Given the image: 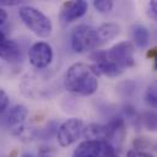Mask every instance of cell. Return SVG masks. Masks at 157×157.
Listing matches in <instances>:
<instances>
[{
	"label": "cell",
	"instance_id": "6da1fadb",
	"mask_svg": "<svg viewBox=\"0 0 157 157\" xmlns=\"http://www.w3.org/2000/svg\"><path fill=\"white\" fill-rule=\"evenodd\" d=\"M64 86L69 92L80 96H91L98 90V76L93 66L85 63L72 64L64 78Z\"/></svg>",
	"mask_w": 157,
	"mask_h": 157
},
{
	"label": "cell",
	"instance_id": "7a4b0ae2",
	"mask_svg": "<svg viewBox=\"0 0 157 157\" xmlns=\"http://www.w3.org/2000/svg\"><path fill=\"white\" fill-rule=\"evenodd\" d=\"M18 16L36 36L47 38L52 34L53 23L50 18L38 9L33 6H22L18 9Z\"/></svg>",
	"mask_w": 157,
	"mask_h": 157
},
{
	"label": "cell",
	"instance_id": "3957f363",
	"mask_svg": "<svg viewBox=\"0 0 157 157\" xmlns=\"http://www.w3.org/2000/svg\"><path fill=\"white\" fill-rule=\"evenodd\" d=\"M104 52L108 60L113 63L121 72L123 70L131 67L135 64V59H134L135 48H134V44L130 42H126V40L119 42L115 45H113L110 49Z\"/></svg>",
	"mask_w": 157,
	"mask_h": 157
},
{
	"label": "cell",
	"instance_id": "277c9868",
	"mask_svg": "<svg viewBox=\"0 0 157 157\" xmlns=\"http://www.w3.org/2000/svg\"><path fill=\"white\" fill-rule=\"evenodd\" d=\"M71 48L76 53H83L97 48L96 28L88 25H78L71 32Z\"/></svg>",
	"mask_w": 157,
	"mask_h": 157
},
{
	"label": "cell",
	"instance_id": "5b68a950",
	"mask_svg": "<svg viewBox=\"0 0 157 157\" xmlns=\"http://www.w3.org/2000/svg\"><path fill=\"white\" fill-rule=\"evenodd\" d=\"M83 121L78 118H70L65 120L56 130V139L61 147H67L76 142L82 135Z\"/></svg>",
	"mask_w": 157,
	"mask_h": 157
},
{
	"label": "cell",
	"instance_id": "8992f818",
	"mask_svg": "<svg viewBox=\"0 0 157 157\" xmlns=\"http://www.w3.org/2000/svg\"><path fill=\"white\" fill-rule=\"evenodd\" d=\"M1 114V124L12 134H20L23 129V123L27 118L28 109L22 104H17L12 107L10 110L4 112Z\"/></svg>",
	"mask_w": 157,
	"mask_h": 157
},
{
	"label": "cell",
	"instance_id": "52a82bcc",
	"mask_svg": "<svg viewBox=\"0 0 157 157\" xmlns=\"http://www.w3.org/2000/svg\"><path fill=\"white\" fill-rule=\"evenodd\" d=\"M28 59L32 66L37 69L47 67L53 60V49L47 42H37L28 50Z\"/></svg>",
	"mask_w": 157,
	"mask_h": 157
},
{
	"label": "cell",
	"instance_id": "ba28073f",
	"mask_svg": "<svg viewBox=\"0 0 157 157\" xmlns=\"http://www.w3.org/2000/svg\"><path fill=\"white\" fill-rule=\"evenodd\" d=\"M88 9V4L85 0L77 1H66L60 11V21L63 23L72 22L77 18H81Z\"/></svg>",
	"mask_w": 157,
	"mask_h": 157
},
{
	"label": "cell",
	"instance_id": "9c48e42d",
	"mask_svg": "<svg viewBox=\"0 0 157 157\" xmlns=\"http://www.w3.org/2000/svg\"><path fill=\"white\" fill-rule=\"evenodd\" d=\"M21 50L16 42L10 39L6 33L0 29V58H2L6 61L13 63L20 59Z\"/></svg>",
	"mask_w": 157,
	"mask_h": 157
},
{
	"label": "cell",
	"instance_id": "30bf717a",
	"mask_svg": "<svg viewBox=\"0 0 157 157\" xmlns=\"http://www.w3.org/2000/svg\"><path fill=\"white\" fill-rule=\"evenodd\" d=\"M107 126V142L120 144L125 136V119L117 117L109 121Z\"/></svg>",
	"mask_w": 157,
	"mask_h": 157
},
{
	"label": "cell",
	"instance_id": "8fae6325",
	"mask_svg": "<svg viewBox=\"0 0 157 157\" xmlns=\"http://www.w3.org/2000/svg\"><path fill=\"white\" fill-rule=\"evenodd\" d=\"M102 142L85 140L74 151V157H102Z\"/></svg>",
	"mask_w": 157,
	"mask_h": 157
},
{
	"label": "cell",
	"instance_id": "7c38bea8",
	"mask_svg": "<svg viewBox=\"0 0 157 157\" xmlns=\"http://www.w3.org/2000/svg\"><path fill=\"white\" fill-rule=\"evenodd\" d=\"M120 27L119 25L114 22H108L103 23L99 27L96 28V40H97V47H101L102 44L109 42L110 39L115 38L119 34Z\"/></svg>",
	"mask_w": 157,
	"mask_h": 157
},
{
	"label": "cell",
	"instance_id": "4fadbf2b",
	"mask_svg": "<svg viewBox=\"0 0 157 157\" xmlns=\"http://www.w3.org/2000/svg\"><path fill=\"white\" fill-rule=\"evenodd\" d=\"M82 136L91 141H107V126L101 124H88L83 126Z\"/></svg>",
	"mask_w": 157,
	"mask_h": 157
},
{
	"label": "cell",
	"instance_id": "5bb4252c",
	"mask_svg": "<svg viewBox=\"0 0 157 157\" xmlns=\"http://www.w3.org/2000/svg\"><path fill=\"white\" fill-rule=\"evenodd\" d=\"M132 39L135 42V44L140 48H145L148 44L150 40V32L147 29V27L142 26V25H135L132 27Z\"/></svg>",
	"mask_w": 157,
	"mask_h": 157
},
{
	"label": "cell",
	"instance_id": "9a60e30c",
	"mask_svg": "<svg viewBox=\"0 0 157 157\" xmlns=\"http://www.w3.org/2000/svg\"><path fill=\"white\" fill-rule=\"evenodd\" d=\"M140 121L144 124V126L147 130H150V131L156 130V114H155V112H152V110L145 112L140 117Z\"/></svg>",
	"mask_w": 157,
	"mask_h": 157
},
{
	"label": "cell",
	"instance_id": "2e32d148",
	"mask_svg": "<svg viewBox=\"0 0 157 157\" xmlns=\"http://www.w3.org/2000/svg\"><path fill=\"white\" fill-rule=\"evenodd\" d=\"M134 145V150L136 151H144V152H147L146 150L150 148V150H155V145L153 142H151L147 137H136L132 142Z\"/></svg>",
	"mask_w": 157,
	"mask_h": 157
},
{
	"label": "cell",
	"instance_id": "e0dca14e",
	"mask_svg": "<svg viewBox=\"0 0 157 157\" xmlns=\"http://www.w3.org/2000/svg\"><path fill=\"white\" fill-rule=\"evenodd\" d=\"M93 6L99 12H108L113 9L114 2L112 0H96L93 1Z\"/></svg>",
	"mask_w": 157,
	"mask_h": 157
},
{
	"label": "cell",
	"instance_id": "ac0fdd59",
	"mask_svg": "<svg viewBox=\"0 0 157 157\" xmlns=\"http://www.w3.org/2000/svg\"><path fill=\"white\" fill-rule=\"evenodd\" d=\"M145 99H146V102H147L152 108L156 107V104H157V94H156V86H155V85H151V86L146 90Z\"/></svg>",
	"mask_w": 157,
	"mask_h": 157
},
{
	"label": "cell",
	"instance_id": "d6986e66",
	"mask_svg": "<svg viewBox=\"0 0 157 157\" xmlns=\"http://www.w3.org/2000/svg\"><path fill=\"white\" fill-rule=\"evenodd\" d=\"M56 130H58L56 124H55L54 121H52V123H49L44 129H42V130L37 134V136H40L42 139H49L53 134L56 132Z\"/></svg>",
	"mask_w": 157,
	"mask_h": 157
},
{
	"label": "cell",
	"instance_id": "ffe728a7",
	"mask_svg": "<svg viewBox=\"0 0 157 157\" xmlns=\"http://www.w3.org/2000/svg\"><path fill=\"white\" fill-rule=\"evenodd\" d=\"M124 113H125V118H126V120H129L131 124L135 125L136 123L140 121V117L137 115L136 109H135L134 107H131V105H126Z\"/></svg>",
	"mask_w": 157,
	"mask_h": 157
},
{
	"label": "cell",
	"instance_id": "44dd1931",
	"mask_svg": "<svg viewBox=\"0 0 157 157\" xmlns=\"http://www.w3.org/2000/svg\"><path fill=\"white\" fill-rule=\"evenodd\" d=\"M102 157H119V156L115 151V147L112 144L103 141L102 142Z\"/></svg>",
	"mask_w": 157,
	"mask_h": 157
},
{
	"label": "cell",
	"instance_id": "7402d4cb",
	"mask_svg": "<svg viewBox=\"0 0 157 157\" xmlns=\"http://www.w3.org/2000/svg\"><path fill=\"white\" fill-rule=\"evenodd\" d=\"M55 155V150L53 146H48V145H43L39 147L37 157H54Z\"/></svg>",
	"mask_w": 157,
	"mask_h": 157
},
{
	"label": "cell",
	"instance_id": "603a6c76",
	"mask_svg": "<svg viewBox=\"0 0 157 157\" xmlns=\"http://www.w3.org/2000/svg\"><path fill=\"white\" fill-rule=\"evenodd\" d=\"M7 105H9V96L2 88H0V114L6 110Z\"/></svg>",
	"mask_w": 157,
	"mask_h": 157
},
{
	"label": "cell",
	"instance_id": "cb8c5ba5",
	"mask_svg": "<svg viewBox=\"0 0 157 157\" xmlns=\"http://www.w3.org/2000/svg\"><path fill=\"white\" fill-rule=\"evenodd\" d=\"M126 157H153L150 152H144V151H136V150H130L126 155Z\"/></svg>",
	"mask_w": 157,
	"mask_h": 157
},
{
	"label": "cell",
	"instance_id": "d4e9b609",
	"mask_svg": "<svg viewBox=\"0 0 157 157\" xmlns=\"http://www.w3.org/2000/svg\"><path fill=\"white\" fill-rule=\"evenodd\" d=\"M156 10H157V2L155 0L150 1L148 6H147V13L152 17V18H156Z\"/></svg>",
	"mask_w": 157,
	"mask_h": 157
},
{
	"label": "cell",
	"instance_id": "484cf974",
	"mask_svg": "<svg viewBox=\"0 0 157 157\" xmlns=\"http://www.w3.org/2000/svg\"><path fill=\"white\" fill-rule=\"evenodd\" d=\"M6 20H7V12L2 7H0V26L4 25Z\"/></svg>",
	"mask_w": 157,
	"mask_h": 157
},
{
	"label": "cell",
	"instance_id": "4316f807",
	"mask_svg": "<svg viewBox=\"0 0 157 157\" xmlns=\"http://www.w3.org/2000/svg\"><path fill=\"white\" fill-rule=\"evenodd\" d=\"M156 53H157L156 48H152V49H150V50H148V53H147V58H151V59H156Z\"/></svg>",
	"mask_w": 157,
	"mask_h": 157
},
{
	"label": "cell",
	"instance_id": "83f0119b",
	"mask_svg": "<svg viewBox=\"0 0 157 157\" xmlns=\"http://www.w3.org/2000/svg\"><path fill=\"white\" fill-rule=\"evenodd\" d=\"M23 157H33V156H32L31 153H25V155H23Z\"/></svg>",
	"mask_w": 157,
	"mask_h": 157
},
{
	"label": "cell",
	"instance_id": "f1b7e54d",
	"mask_svg": "<svg viewBox=\"0 0 157 157\" xmlns=\"http://www.w3.org/2000/svg\"><path fill=\"white\" fill-rule=\"evenodd\" d=\"M0 69H1V67H0Z\"/></svg>",
	"mask_w": 157,
	"mask_h": 157
}]
</instances>
